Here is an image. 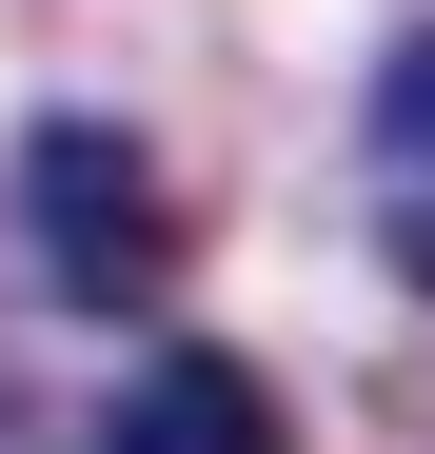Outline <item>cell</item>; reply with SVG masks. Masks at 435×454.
I'll list each match as a JSON object with an SVG mask.
<instances>
[{
    "mask_svg": "<svg viewBox=\"0 0 435 454\" xmlns=\"http://www.w3.org/2000/svg\"><path fill=\"white\" fill-rule=\"evenodd\" d=\"M20 238L59 257V296H159V277H178V198H159L138 138L40 119V138H20Z\"/></svg>",
    "mask_w": 435,
    "mask_h": 454,
    "instance_id": "cell-1",
    "label": "cell"
},
{
    "mask_svg": "<svg viewBox=\"0 0 435 454\" xmlns=\"http://www.w3.org/2000/svg\"><path fill=\"white\" fill-rule=\"evenodd\" d=\"M99 454H277V395H257V356H138L119 395H99Z\"/></svg>",
    "mask_w": 435,
    "mask_h": 454,
    "instance_id": "cell-2",
    "label": "cell"
},
{
    "mask_svg": "<svg viewBox=\"0 0 435 454\" xmlns=\"http://www.w3.org/2000/svg\"><path fill=\"white\" fill-rule=\"evenodd\" d=\"M376 238L435 296V40H396V80H376Z\"/></svg>",
    "mask_w": 435,
    "mask_h": 454,
    "instance_id": "cell-3",
    "label": "cell"
}]
</instances>
